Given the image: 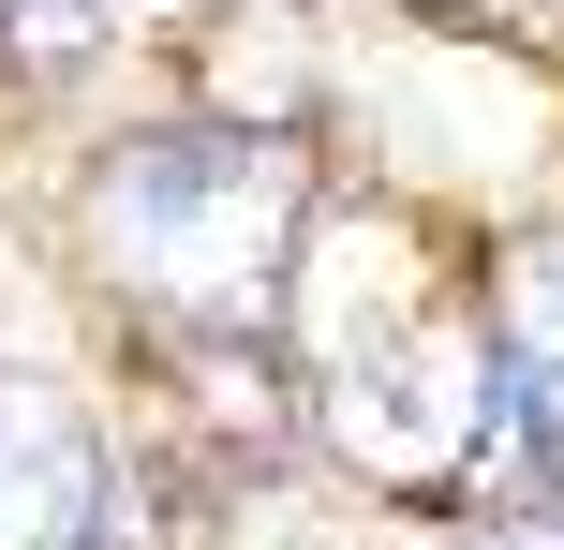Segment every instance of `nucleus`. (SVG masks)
Returning <instances> with one entry per match:
<instances>
[{"mask_svg": "<svg viewBox=\"0 0 564 550\" xmlns=\"http://www.w3.org/2000/svg\"><path fill=\"white\" fill-rule=\"evenodd\" d=\"M535 446H550V476H564V357L535 373Z\"/></svg>", "mask_w": 564, "mask_h": 550, "instance_id": "39448f33", "label": "nucleus"}, {"mask_svg": "<svg viewBox=\"0 0 564 550\" xmlns=\"http://www.w3.org/2000/svg\"><path fill=\"white\" fill-rule=\"evenodd\" d=\"M312 238V164L268 119H208V134H134L89 164V268L178 343H268L282 283Z\"/></svg>", "mask_w": 564, "mask_h": 550, "instance_id": "f03ea898", "label": "nucleus"}, {"mask_svg": "<svg viewBox=\"0 0 564 550\" xmlns=\"http://www.w3.org/2000/svg\"><path fill=\"white\" fill-rule=\"evenodd\" d=\"M357 268L371 283H282V327L312 343V417H327V446L371 476V492L401 506H446L476 492L490 462H506L520 432V373L506 343H490V298H460L446 268L416 254V224H387V208H357Z\"/></svg>", "mask_w": 564, "mask_h": 550, "instance_id": "f257e3e1", "label": "nucleus"}, {"mask_svg": "<svg viewBox=\"0 0 564 550\" xmlns=\"http://www.w3.org/2000/svg\"><path fill=\"white\" fill-rule=\"evenodd\" d=\"M490 343H506L520 387L564 357V238H520V254H506V283H490Z\"/></svg>", "mask_w": 564, "mask_h": 550, "instance_id": "20e7f679", "label": "nucleus"}, {"mask_svg": "<svg viewBox=\"0 0 564 550\" xmlns=\"http://www.w3.org/2000/svg\"><path fill=\"white\" fill-rule=\"evenodd\" d=\"M476 550H564V521H506V536H476Z\"/></svg>", "mask_w": 564, "mask_h": 550, "instance_id": "423d86ee", "label": "nucleus"}, {"mask_svg": "<svg viewBox=\"0 0 564 550\" xmlns=\"http://www.w3.org/2000/svg\"><path fill=\"white\" fill-rule=\"evenodd\" d=\"M105 536H119V462L89 402H59L45 373H0V550H105Z\"/></svg>", "mask_w": 564, "mask_h": 550, "instance_id": "7ed1b4c3", "label": "nucleus"}]
</instances>
